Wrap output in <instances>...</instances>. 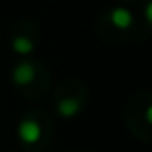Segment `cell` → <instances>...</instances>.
Listing matches in <instances>:
<instances>
[{"label": "cell", "mask_w": 152, "mask_h": 152, "mask_svg": "<svg viewBox=\"0 0 152 152\" xmlns=\"http://www.w3.org/2000/svg\"><path fill=\"white\" fill-rule=\"evenodd\" d=\"M18 137L21 139V142L25 145H37L42 137V127L37 119L33 118H25L19 121L18 125Z\"/></svg>", "instance_id": "6da1fadb"}, {"label": "cell", "mask_w": 152, "mask_h": 152, "mask_svg": "<svg viewBox=\"0 0 152 152\" xmlns=\"http://www.w3.org/2000/svg\"><path fill=\"white\" fill-rule=\"evenodd\" d=\"M37 77V69H35L33 64L29 62H21L12 69V81L15 83L18 87H25V85H31Z\"/></svg>", "instance_id": "7a4b0ae2"}, {"label": "cell", "mask_w": 152, "mask_h": 152, "mask_svg": "<svg viewBox=\"0 0 152 152\" xmlns=\"http://www.w3.org/2000/svg\"><path fill=\"white\" fill-rule=\"evenodd\" d=\"M110 23L115 27V29H129L131 23H133V14H131V10H127V8L123 6H115L114 10L110 12Z\"/></svg>", "instance_id": "3957f363"}, {"label": "cell", "mask_w": 152, "mask_h": 152, "mask_svg": "<svg viewBox=\"0 0 152 152\" xmlns=\"http://www.w3.org/2000/svg\"><path fill=\"white\" fill-rule=\"evenodd\" d=\"M56 112L62 118H73L81 112V102L77 98H62L58 104H56Z\"/></svg>", "instance_id": "277c9868"}, {"label": "cell", "mask_w": 152, "mask_h": 152, "mask_svg": "<svg viewBox=\"0 0 152 152\" xmlns=\"http://www.w3.org/2000/svg\"><path fill=\"white\" fill-rule=\"evenodd\" d=\"M12 50L15 52V54H31V52L35 50V42L31 41L29 37H25V35H18V37L12 39Z\"/></svg>", "instance_id": "5b68a950"}, {"label": "cell", "mask_w": 152, "mask_h": 152, "mask_svg": "<svg viewBox=\"0 0 152 152\" xmlns=\"http://www.w3.org/2000/svg\"><path fill=\"white\" fill-rule=\"evenodd\" d=\"M145 19L146 21H152V4L150 2H146V6H145Z\"/></svg>", "instance_id": "8992f818"}, {"label": "cell", "mask_w": 152, "mask_h": 152, "mask_svg": "<svg viewBox=\"0 0 152 152\" xmlns=\"http://www.w3.org/2000/svg\"><path fill=\"white\" fill-rule=\"evenodd\" d=\"M146 121H148V123H150V106H148V108H146Z\"/></svg>", "instance_id": "52a82bcc"}]
</instances>
